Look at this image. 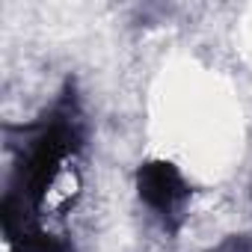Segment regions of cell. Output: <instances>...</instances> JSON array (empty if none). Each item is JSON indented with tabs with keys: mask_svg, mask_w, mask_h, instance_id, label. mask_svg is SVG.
<instances>
[{
	"mask_svg": "<svg viewBox=\"0 0 252 252\" xmlns=\"http://www.w3.org/2000/svg\"><path fill=\"white\" fill-rule=\"evenodd\" d=\"M134 181H137L140 202L160 220V225L169 234H175L184 222V214L193 196V187L184 178V172L169 160H146L137 166Z\"/></svg>",
	"mask_w": 252,
	"mask_h": 252,
	"instance_id": "6da1fadb",
	"label": "cell"
}]
</instances>
